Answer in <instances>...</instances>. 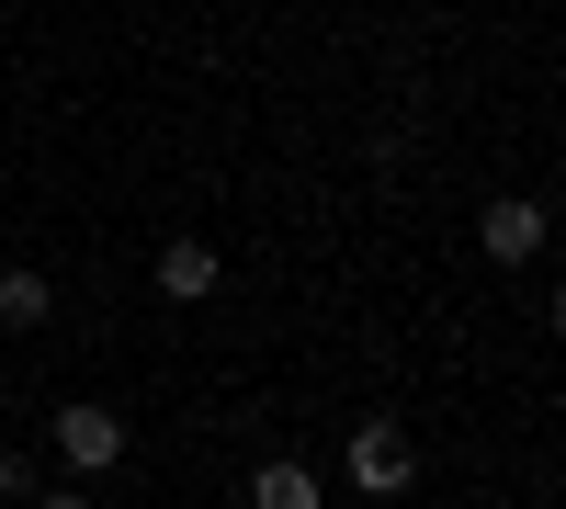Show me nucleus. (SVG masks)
Returning a JSON list of instances; mask_svg holds the SVG:
<instances>
[{
	"instance_id": "f257e3e1",
	"label": "nucleus",
	"mask_w": 566,
	"mask_h": 509,
	"mask_svg": "<svg viewBox=\"0 0 566 509\" xmlns=\"http://www.w3.org/2000/svg\"><path fill=\"white\" fill-rule=\"evenodd\" d=\"M45 442H57V465H80V476H103V465H125V420L103 396H69L57 420H45Z\"/></svg>"
},
{
	"instance_id": "f03ea898",
	"label": "nucleus",
	"mask_w": 566,
	"mask_h": 509,
	"mask_svg": "<svg viewBox=\"0 0 566 509\" xmlns=\"http://www.w3.org/2000/svg\"><path fill=\"white\" fill-rule=\"evenodd\" d=\"M352 476H363L374 498H397V487L419 476V453H408V431H397V420H363V431H352Z\"/></svg>"
},
{
	"instance_id": "7ed1b4c3",
	"label": "nucleus",
	"mask_w": 566,
	"mask_h": 509,
	"mask_svg": "<svg viewBox=\"0 0 566 509\" xmlns=\"http://www.w3.org/2000/svg\"><path fill=\"white\" fill-rule=\"evenodd\" d=\"M476 238H488L499 261H533V250H544V204H488V226H476Z\"/></svg>"
},
{
	"instance_id": "20e7f679",
	"label": "nucleus",
	"mask_w": 566,
	"mask_h": 509,
	"mask_svg": "<svg viewBox=\"0 0 566 509\" xmlns=\"http://www.w3.org/2000/svg\"><path fill=\"white\" fill-rule=\"evenodd\" d=\"M159 295H181V306L216 295V250H205V238H170V250H159Z\"/></svg>"
},
{
	"instance_id": "39448f33",
	"label": "nucleus",
	"mask_w": 566,
	"mask_h": 509,
	"mask_svg": "<svg viewBox=\"0 0 566 509\" xmlns=\"http://www.w3.org/2000/svg\"><path fill=\"white\" fill-rule=\"evenodd\" d=\"M45 306H57V295H45V272H0V329H45Z\"/></svg>"
},
{
	"instance_id": "423d86ee",
	"label": "nucleus",
	"mask_w": 566,
	"mask_h": 509,
	"mask_svg": "<svg viewBox=\"0 0 566 509\" xmlns=\"http://www.w3.org/2000/svg\"><path fill=\"white\" fill-rule=\"evenodd\" d=\"M250 509H317V476L306 465H261L250 476Z\"/></svg>"
},
{
	"instance_id": "0eeeda50",
	"label": "nucleus",
	"mask_w": 566,
	"mask_h": 509,
	"mask_svg": "<svg viewBox=\"0 0 566 509\" xmlns=\"http://www.w3.org/2000/svg\"><path fill=\"white\" fill-rule=\"evenodd\" d=\"M34 509H91V498H34Z\"/></svg>"
}]
</instances>
